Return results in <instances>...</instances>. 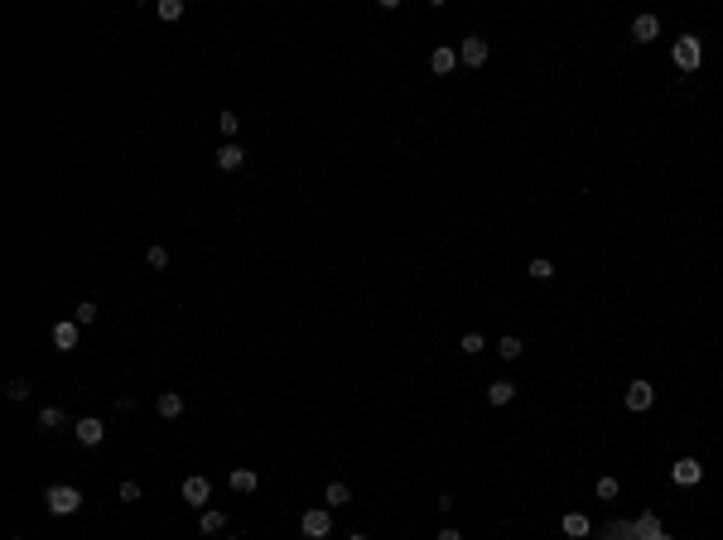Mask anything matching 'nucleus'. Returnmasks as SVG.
I'll return each instance as SVG.
<instances>
[{
  "mask_svg": "<svg viewBox=\"0 0 723 540\" xmlns=\"http://www.w3.org/2000/svg\"><path fill=\"white\" fill-rule=\"evenodd\" d=\"M434 540H463V536H458L453 526H444V531H439V536H434Z\"/></svg>",
  "mask_w": 723,
  "mask_h": 540,
  "instance_id": "nucleus-31",
  "label": "nucleus"
},
{
  "mask_svg": "<svg viewBox=\"0 0 723 540\" xmlns=\"http://www.w3.org/2000/svg\"><path fill=\"white\" fill-rule=\"evenodd\" d=\"M429 68H434L439 78H444V73H453V49H448V44H444V49H434V53H429Z\"/></svg>",
  "mask_w": 723,
  "mask_h": 540,
  "instance_id": "nucleus-16",
  "label": "nucleus"
},
{
  "mask_svg": "<svg viewBox=\"0 0 723 540\" xmlns=\"http://www.w3.org/2000/svg\"><path fill=\"white\" fill-rule=\"evenodd\" d=\"M458 58H463L468 68H482V63H487V39H482V34H468L463 49H458Z\"/></svg>",
  "mask_w": 723,
  "mask_h": 540,
  "instance_id": "nucleus-4",
  "label": "nucleus"
},
{
  "mask_svg": "<svg viewBox=\"0 0 723 540\" xmlns=\"http://www.w3.org/2000/svg\"><path fill=\"white\" fill-rule=\"evenodd\" d=\"M323 502H328V507H347V502H352V487H347V482H328V487H323Z\"/></svg>",
  "mask_w": 723,
  "mask_h": 540,
  "instance_id": "nucleus-14",
  "label": "nucleus"
},
{
  "mask_svg": "<svg viewBox=\"0 0 723 540\" xmlns=\"http://www.w3.org/2000/svg\"><path fill=\"white\" fill-rule=\"evenodd\" d=\"M73 319H78V324H97V304H92V299H82V304L73 309Z\"/></svg>",
  "mask_w": 723,
  "mask_h": 540,
  "instance_id": "nucleus-25",
  "label": "nucleus"
},
{
  "mask_svg": "<svg viewBox=\"0 0 723 540\" xmlns=\"http://www.w3.org/2000/svg\"><path fill=\"white\" fill-rule=\"evenodd\" d=\"M155 410H159L164 420H179V415H184V396H179V391H164V396L155 401Z\"/></svg>",
  "mask_w": 723,
  "mask_h": 540,
  "instance_id": "nucleus-12",
  "label": "nucleus"
},
{
  "mask_svg": "<svg viewBox=\"0 0 723 540\" xmlns=\"http://www.w3.org/2000/svg\"><path fill=\"white\" fill-rule=\"evenodd\" d=\"M670 58H675V68H680V73H695V68H699V58H704V53H699V39H695V34H680V39H675V49H670Z\"/></svg>",
  "mask_w": 723,
  "mask_h": 540,
  "instance_id": "nucleus-2",
  "label": "nucleus"
},
{
  "mask_svg": "<svg viewBox=\"0 0 723 540\" xmlns=\"http://www.w3.org/2000/svg\"><path fill=\"white\" fill-rule=\"evenodd\" d=\"M44 507H49L53 516H73V512L82 507V492H78V487H68V482H53V487L44 492Z\"/></svg>",
  "mask_w": 723,
  "mask_h": 540,
  "instance_id": "nucleus-1",
  "label": "nucleus"
},
{
  "mask_svg": "<svg viewBox=\"0 0 723 540\" xmlns=\"http://www.w3.org/2000/svg\"><path fill=\"white\" fill-rule=\"evenodd\" d=\"M704 478V468H699V458H680L675 468H670V482H680V487H695Z\"/></svg>",
  "mask_w": 723,
  "mask_h": 540,
  "instance_id": "nucleus-8",
  "label": "nucleus"
},
{
  "mask_svg": "<svg viewBox=\"0 0 723 540\" xmlns=\"http://www.w3.org/2000/svg\"><path fill=\"white\" fill-rule=\"evenodd\" d=\"M458 347L473 357V352H482V347H487V338H482V333H463V342H458Z\"/></svg>",
  "mask_w": 723,
  "mask_h": 540,
  "instance_id": "nucleus-26",
  "label": "nucleus"
},
{
  "mask_svg": "<svg viewBox=\"0 0 723 540\" xmlns=\"http://www.w3.org/2000/svg\"><path fill=\"white\" fill-rule=\"evenodd\" d=\"M232 492H241V497L256 492V473H251V468H236V473H232Z\"/></svg>",
  "mask_w": 723,
  "mask_h": 540,
  "instance_id": "nucleus-18",
  "label": "nucleus"
},
{
  "mask_svg": "<svg viewBox=\"0 0 723 540\" xmlns=\"http://www.w3.org/2000/svg\"><path fill=\"white\" fill-rule=\"evenodd\" d=\"M559 526H564V536H589V531H593V526H589V516H584V512H569V516H564V521H559Z\"/></svg>",
  "mask_w": 723,
  "mask_h": 540,
  "instance_id": "nucleus-15",
  "label": "nucleus"
},
{
  "mask_svg": "<svg viewBox=\"0 0 723 540\" xmlns=\"http://www.w3.org/2000/svg\"><path fill=\"white\" fill-rule=\"evenodd\" d=\"M15 540H19V536H15Z\"/></svg>",
  "mask_w": 723,
  "mask_h": 540,
  "instance_id": "nucleus-33",
  "label": "nucleus"
},
{
  "mask_svg": "<svg viewBox=\"0 0 723 540\" xmlns=\"http://www.w3.org/2000/svg\"><path fill=\"white\" fill-rule=\"evenodd\" d=\"M656 406V386L651 381H631L627 386V410H651Z\"/></svg>",
  "mask_w": 723,
  "mask_h": 540,
  "instance_id": "nucleus-5",
  "label": "nucleus"
},
{
  "mask_svg": "<svg viewBox=\"0 0 723 540\" xmlns=\"http://www.w3.org/2000/svg\"><path fill=\"white\" fill-rule=\"evenodd\" d=\"M241 164H246V150H241L236 140H227V145L217 150V169H222V174H236Z\"/></svg>",
  "mask_w": 723,
  "mask_h": 540,
  "instance_id": "nucleus-7",
  "label": "nucleus"
},
{
  "mask_svg": "<svg viewBox=\"0 0 723 540\" xmlns=\"http://www.w3.org/2000/svg\"><path fill=\"white\" fill-rule=\"evenodd\" d=\"M550 275H555V265H550L545 256H535V261H530V280H550Z\"/></svg>",
  "mask_w": 723,
  "mask_h": 540,
  "instance_id": "nucleus-24",
  "label": "nucleus"
},
{
  "mask_svg": "<svg viewBox=\"0 0 723 540\" xmlns=\"http://www.w3.org/2000/svg\"><path fill=\"white\" fill-rule=\"evenodd\" d=\"M207 497H212V482L207 478H184V502L189 507H203Z\"/></svg>",
  "mask_w": 723,
  "mask_h": 540,
  "instance_id": "nucleus-10",
  "label": "nucleus"
},
{
  "mask_svg": "<svg viewBox=\"0 0 723 540\" xmlns=\"http://www.w3.org/2000/svg\"><path fill=\"white\" fill-rule=\"evenodd\" d=\"M217 130H222V135H236V116L222 111V116H217Z\"/></svg>",
  "mask_w": 723,
  "mask_h": 540,
  "instance_id": "nucleus-28",
  "label": "nucleus"
},
{
  "mask_svg": "<svg viewBox=\"0 0 723 540\" xmlns=\"http://www.w3.org/2000/svg\"><path fill=\"white\" fill-rule=\"evenodd\" d=\"M145 261H150V270H164V265H169V251H164V246H150Z\"/></svg>",
  "mask_w": 723,
  "mask_h": 540,
  "instance_id": "nucleus-23",
  "label": "nucleus"
},
{
  "mask_svg": "<svg viewBox=\"0 0 723 540\" xmlns=\"http://www.w3.org/2000/svg\"><path fill=\"white\" fill-rule=\"evenodd\" d=\"M299 531H304L309 540H323L328 531H333V516H328L323 507H313V512H304V516H299Z\"/></svg>",
  "mask_w": 723,
  "mask_h": 540,
  "instance_id": "nucleus-3",
  "label": "nucleus"
},
{
  "mask_svg": "<svg viewBox=\"0 0 723 540\" xmlns=\"http://www.w3.org/2000/svg\"><path fill=\"white\" fill-rule=\"evenodd\" d=\"M78 319H63V324H53V347H58V352H73V347H78Z\"/></svg>",
  "mask_w": 723,
  "mask_h": 540,
  "instance_id": "nucleus-9",
  "label": "nucleus"
},
{
  "mask_svg": "<svg viewBox=\"0 0 723 540\" xmlns=\"http://www.w3.org/2000/svg\"><path fill=\"white\" fill-rule=\"evenodd\" d=\"M347 540H367V536H347Z\"/></svg>",
  "mask_w": 723,
  "mask_h": 540,
  "instance_id": "nucleus-32",
  "label": "nucleus"
},
{
  "mask_svg": "<svg viewBox=\"0 0 723 540\" xmlns=\"http://www.w3.org/2000/svg\"><path fill=\"white\" fill-rule=\"evenodd\" d=\"M487 401H492V406H512V401H516V386H512V381H492V386H487Z\"/></svg>",
  "mask_w": 723,
  "mask_h": 540,
  "instance_id": "nucleus-13",
  "label": "nucleus"
},
{
  "mask_svg": "<svg viewBox=\"0 0 723 540\" xmlns=\"http://www.w3.org/2000/svg\"><path fill=\"white\" fill-rule=\"evenodd\" d=\"M39 430H44V434L63 430V410H58V406H44V410H39Z\"/></svg>",
  "mask_w": 723,
  "mask_h": 540,
  "instance_id": "nucleus-17",
  "label": "nucleus"
},
{
  "mask_svg": "<svg viewBox=\"0 0 723 540\" xmlns=\"http://www.w3.org/2000/svg\"><path fill=\"white\" fill-rule=\"evenodd\" d=\"M656 34H661V19H656V15H636V19H631V39L651 44Z\"/></svg>",
  "mask_w": 723,
  "mask_h": 540,
  "instance_id": "nucleus-11",
  "label": "nucleus"
},
{
  "mask_svg": "<svg viewBox=\"0 0 723 540\" xmlns=\"http://www.w3.org/2000/svg\"><path fill=\"white\" fill-rule=\"evenodd\" d=\"M121 502H140V482H121Z\"/></svg>",
  "mask_w": 723,
  "mask_h": 540,
  "instance_id": "nucleus-29",
  "label": "nucleus"
},
{
  "mask_svg": "<svg viewBox=\"0 0 723 540\" xmlns=\"http://www.w3.org/2000/svg\"><path fill=\"white\" fill-rule=\"evenodd\" d=\"M29 391H34V386H29V376H15V381L5 386V396H10V401H24Z\"/></svg>",
  "mask_w": 723,
  "mask_h": 540,
  "instance_id": "nucleus-21",
  "label": "nucleus"
},
{
  "mask_svg": "<svg viewBox=\"0 0 723 540\" xmlns=\"http://www.w3.org/2000/svg\"><path fill=\"white\" fill-rule=\"evenodd\" d=\"M618 492H622V482H618V478H598V497H603V502H613Z\"/></svg>",
  "mask_w": 723,
  "mask_h": 540,
  "instance_id": "nucleus-27",
  "label": "nucleus"
},
{
  "mask_svg": "<svg viewBox=\"0 0 723 540\" xmlns=\"http://www.w3.org/2000/svg\"><path fill=\"white\" fill-rule=\"evenodd\" d=\"M159 19H184V0H159Z\"/></svg>",
  "mask_w": 723,
  "mask_h": 540,
  "instance_id": "nucleus-22",
  "label": "nucleus"
},
{
  "mask_svg": "<svg viewBox=\"0 0 723 540\" xmlns=\"http://www.w3.org/2000/svg\"><path fill=\"white\" fill-rule=\"evenodd\" d=\"M636 531H641V536H656V531H661V526H656V516H651V512H646V516H641V521H636Z\"/></svg>",
  "mask_w": 723,
  "mask_h": 540,
  "instance_id": "nucleus-30",
  "label": "nucleus"
},
{
  "mask_svg": "<svg viewBox=\"0 0 723 540\" xmlns=\"http://www.w3.org/2000/svg\"><path fill=\"white\" fill-rule=\"evenodd\" d=\"M521 347H525V342H521L516 333H507V338H502V342H497V352H502V357H507V362H516V357H521Z\"/></svg>",
  "mask_w": 723,
  "mask_h": 540,
  "instance_id": "nucleus-19",
  "label": "nucleus"
},
{
  "mask_svg": "<svg viewBox=\"0 0 723 540\" xmlns=\"http://www.w3.org/2000/svg\"><path fill=\"white\" fill-rule=\"evenodd\" d=\"M102 439H106V420H97V415H82V420H78V444L97 448Z\"/></svg>",
  "mask_w": 723,
  "mask_h": 540,
  "instance_id": "nucleus-6",
  "label": "nucleus"
},
{
  "mask_svg": "<svg viewBox=\"0 0 723 540\" xmlns=\"http://www.w3.org/2000/svg\"><path fill=\"white\" fill-rule=\"evenodd\" d=\"M222 526H227V516H222V512H203V521H198V531H203V536H217Z\"/></svg>",
  "mask_w": 723,
  "mask_h": 540,
  "instance_id": "nucleus-20",
  "label": "nucleus"
}]
</instances>
